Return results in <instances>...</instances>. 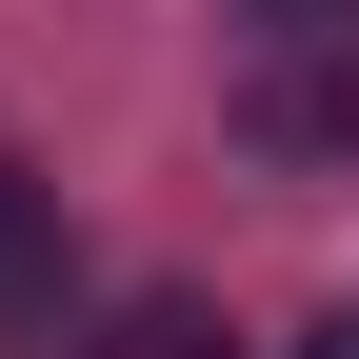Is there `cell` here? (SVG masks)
<instances>
[{"mask_svg": "<svg viewBox=\"0 0 359 359\" xmlns=\"http://www.w3.org/2000/svg\"><path fill=\"white\" fill-rule=\"evenodd\" d=\"M60 280H80L60 259V180L0 160V339H60Z\"/></svg>", "mask_w": 359, "mask_h": 359, "instance_id": "cell-1", "label": "cell"}, {"mask_svg": "<svg viewBox=\"0 0 359 359\" xmlns=\"http://www.w3.org/2000/svg\"><path fill=\"white\" fill-rule=\"evenodd\" d=\"M259 140H299V160H339V140H359V40H320V60L259 80Z\"/></svg>", "mask_w": 359, "mask_h": 359, "instance_id": "cell-2", "label": "cell"}, {"mask_svg": "<svg viewBox=\"0 0 359 359\" xmlns=\"http://www.w3.org/2000/svg\"><path fill=\"white\" fill-rule=\"evenodd\" d=\"M80 359H240V339H219V320H200V299H120V320H100V339H80Z\"/></svg>", "mask_w": 359, "mask_h": 359, "instance_id": "cell-3", "label": "cell"}, {"mask_svg": "<svg viewBox=\"0 0 359 359\" xmlns=\"http://www.w3.org/2000/svg\"><path fill=\"white\" fill-rule=\"evenodd\" d=\"M299 359H359V299H339V320H320V339H299Z\"/></svg>", "mask_w": 359, "mask_h": 359, "instance_id": "cell-4", "label": "cell"}]
</instances>
